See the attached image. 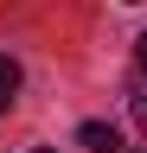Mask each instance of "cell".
<instances>
[{
	"mask_svg": "<svg viewBox=\"0 0 147 153\" xmlns=\"http://www.w3.org/2000/svg\"><path fill=\"white\" fill-rule=\"evenodd\" d=\"M77 140H83L90 153H122V140H115V128H102V121H83V128H77Z\"/></svg>",
	"mask_w": 147,
	"mask_h": 153,
	"instance_id": "1",
	"label": "cell"
},
{
	"mask_svg": "<svg viewBox=\"0 0 147 153\" xmlns=\"http://www.w3.org/2000/svg\"><path fill=\"white\" fill-rule=\"evenodd\" d=\"M13 96H19V64L0 51V108H13Z\"/></svg>",
	"mask_w": 147,
	"mask_h": 153,
	"instance_id": "2",
	"label": "cell"
},
{
	"mask_svg": "<svg viewBox=\"0 0 147 153\" xmlns=\"http://www.w3.org/2000/svg\"><path fill=\"white\" fill-rule=\"evenodd\" d=\"M134 121H141V134H147V89H134Z\"/></svg>",
	"mask_w": 147,
	"mask_h": 153,
	"instance_id": "3",
	"label": "cell"
},
{
	"mask_svg": "<svg viewBox=\"0 0 147 153\" xmlns=\"http://www.w3.org/2000/svg\"><path fill=\"white\" fill-rule=\"evenodd\" d=\"M141 70H147V32H141Z\"/></svg>",
	"mask_w": 147,
	"mask_h": 153,
	"instance_id": "4",
	"label": "cell"
},
{
	"mask_svg": "<svg viewBox=\"0 0 147 153\" xmlns=\"http://www.w3.org/2000/svg\"><path fill=\"white\" fill-rule=\"evenodd\" d=\"M32 153H51V147H32Z\"/></svg>",
	"mask_w": 147,
	"mask_h": 153,
	"instance_id": "5",
	"label": "cell"
},
{
	"mask_svg": "<svg viewBox=\"0 0 147 153\" xmlns=\"http://www.w3.org/2000/svg\"><path fill=\"white\" fill-rule=\"evenodd\" d=\"M128 7H141V0H128Z\"/></svg>",
	"mask_w": 147,
	"mask_h": 153,
	"instance_id": "6",
	"label": "cell"
},
{
	"mask_svg": "<svg viewBox=\"0 0 147 153\" xmlns=\"http://www.w3.org/2000/svg\"><path fill=\"white\" fill-rule=\"evenodd\" d=\"M122 153H128V147H122Z\"/></svg>",
	"mask_w": 147,
	"mask_h": 153,
	"instance_id": "7",
	"label": "cell"
}]
</instances>
